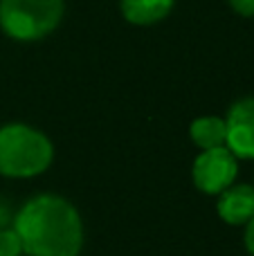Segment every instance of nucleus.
Listing matches in <instances>:
<instances>
[{"label":"nucleus","mask_w":254,"mask_h":256,"mask_svg":"<svg viewBox=\"0 0 254 256\" xmlns=\"http://www.w3.org/2000/svg\"><path fill=\"white\" fill-rule=\"evenodd\" d=\"M12 227L27 256H79L84 248L79 212L70 200L54 194L30 198L14 216Z\"/></svg>","instance_id":"1"},{"label":"nucleus","mask_w":254,"mask_h":256,"mask_svg":"<svg viewBox=\"0 0 254 256\" xmlns=\"http://www.w3.org/2000/svg\"><path fill=\"white\" fill-rule=\"evenodd\" d=\"M54 146L43 130L27 124L0 126V176L4 178H36L50 168Z\"/></svg>","instance_id":"2"},{"label":"nucleus","mask_w":254,"mask_h":256,"mask_svg":"<svg viewBox=\"0 0 254 256\" xmlns=\"http://www.w3.org/2000/svg\"><path fill=\"white\" fill-rule=\"evenodd\" d=\"M63 14V0H0V30L14 40L34 43L56 30Z\"/></svg>","instance_id":"3"},{"label":"nucleus","mask_w":254,"mask_h":256,"mask_svg":"<svg viewBox=\"0 0 254 256\" xmlns=\"http://www.w3.org/2000/svg\"><path fill=\"white\" fill-rule=\"evenodd\" d=\"M238 160L228 146L202 150L192 166V180L198 191L207 196H218L236 182Z\"/></svg>","instance_id":"4"},{"label":"nucleus","mask_w":254,"mask_h":256,"mask_svg":"<svg viewBox=\"0 0 254 256\" xmlns=\"http://www.w3.org/2000/svg\"><path fill=\"white\" fill-rule=\"evenodd\" d=\"M228 146L236 160H254V97L234 102L225 117Z\"/></svg>","instance_id":"5"},{"label":"nucleus","mask_w":254,"mask_h":256,"mask_svg":"<svg viewBox=\"0 0 254 256\" xmlns=\"http://www.w3.org/2000/svg\"><path fill=\"white\" fill-rule=\"evenodd\" d=\"M220 220L232 227L246 225L254 218V186L252 184H230L223 194H218L216 204Z\"/></svg>","instance_id":"6"},{"label":"nucleus","mask_w":254,"mask_h":256,"mask_svg":"<svg viewBox=\"0 0 254 256\" xmlns=\"http://www.w3.org/2000/svg\"><path fill=\"white\" fill-rule=\"evenodd\" d=\"M176 0H120L122 16L130 25H156L171 14Z\"/></svg>","instance_id":"7"},{"label":"nucleus","mask_w":254,"mask_h":256,"mask_svg":"<svg viewBox=\"0 0 254 256\" xmlns=\"http://www.w3.org/2000/svg\"><path fill=\"white\" fill-rule=\"evenodd\" d=\"M189 137L200 150L218 148V146H225V142H228V126H225L223 117H198L189 126Z\"/></svg>","instance_id":"8"},{"label":"nucleus","mask_w":254,"mask_h":256,"mask_svg":"<svg viewBox=\"0 0 254 256\" xmlns=\"http://www.w3.org/2000/svg\"><path fill=\"white\" fill-rule=\"evenodd\" d=\"M22 243L20 236L16 234L14 227L0 230V256H22Z\"/></svg>","instance_id":"9"},{"label":"nucleus","mask_w":254,"mask_h":256,"mask_svg":"<svg viewBox=\"0 0 254 256\" xmlns=\"http://www.w3.org/2000/svg\"><path fill=\"white\" fill-rule=\"evenodd\" d=\"M228 4L243 18H254V0H228Z\"/></svg>","instance_id":"10"},{"label":"nucleus","mask_w":254,"mask_h":256,"mask_svg":"<svg viewBox=\"0 0 254 256\" xmlns=\"http://www.w3.org/2000/svg\"><path fill=\"white\" fill-rule=\"evenodd\" d=\"M243 243H246L248 254L254 256V218L246 222V234H243Z\"/></svg>","instance_id":"11"},{"label":"nucleus","mask_w":254,"mask_h":256,"mask_svg":"<svg viewBox=\"0 0 254 256\" xmlns=\"http://www.w3.org/2000/svg\"><path fill=\"white\" fill-rule=\"evenodd\" d=\"M12 220H14V216L9 214V207L0 202V230H4V227H7V222H12Z\"/></svg>","instance_id":"12"}]
</instances>
